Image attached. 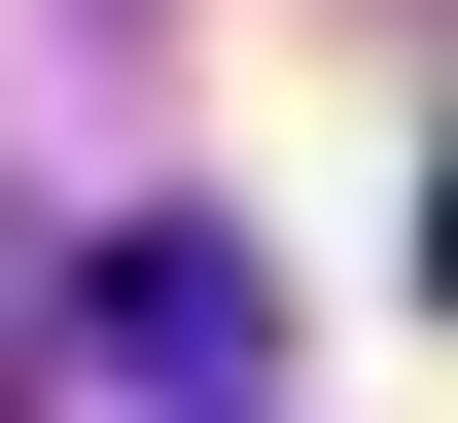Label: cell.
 <instances>
[{
    "mask_svg": "<svg viewBox=\"0 0 458 423\" xmlns=\"http://www.w3.org/2000/svg\"><path fill=\"white\" fill-rule=\"evenodd\" d=\"M71 317H106V353H141V388H247V317H283V283H247V247H212V212H141V247H106V283H71Z\"/></svg>",
    "mask_w": 458,
    "mask_h": 423,
    "instance_id": "6da1fadb",
    "label": "cell"
},
{
    "mask_svg": "<svg viewBox=\"0 0 458 423\" xmlns=\"http://www.w3.org/2000/svg\"><path fill=\"white\" fill-rule=\"evenodd\" d=\"M176 423H212V388H176Z\"/></svg>",
    "mask_w": 458,
    "mask_h": 423,
    "instance_id": "7a4b0ae2",
    "label": "cell"
}]
</instances>
